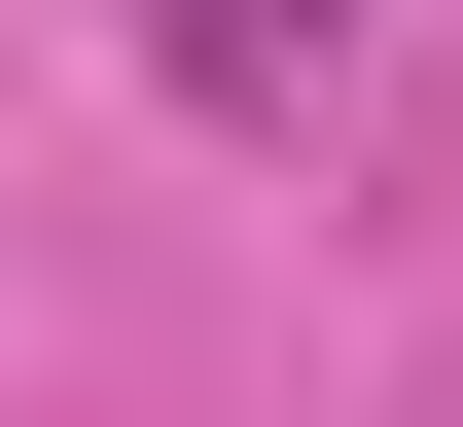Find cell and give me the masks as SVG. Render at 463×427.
Returning <instances> with one entry per match:
<instances>
[{
  "mask_svg": "<svg viewBox=\"0 0 463 427\" xmlns=\"http://www.w3.org/2000/svg\"><path fill=\"white\" fill-rule=\"evenodd\" d=\"M178 36H214V71H250V36H321V0H178Z\"/></svg>",
  "mask_w": 463,
  "mask_h": 427,
  "instance_id": "1",
  "label": "cell"
}]
</instances>
